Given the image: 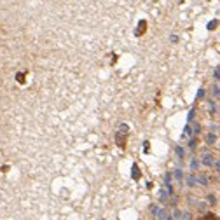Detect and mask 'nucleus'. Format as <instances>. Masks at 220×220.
<instances>
[{
	"mask_svg": "<svg viewBox=\"0 0 220 220\" xmlns=\"http://www.w3.org/2000/svg\"><path fill=\"white\" fill-rule=\"evenodd\" d=\"M213 162H215V156H213V154H210V152L203 154L201 164H204V166H213Z\"/></svg>",
	"mask_w": 220,
	"mask_h": 220,
	"instance_id": "1",
	"label": "nucleus"
},
{
	"mask_svg": "<svg viewBox=\"0 0 220 220\" xmlns=\"http://www.w3.org/2000/svg\"><path fill=\"white\" fill-rule=\"evenodd\" d=\"M196 183L201 185V187H206V185H208V178H206L204 175H198V177H196Z\"/></svg>",
	"mask_w": 220,
	"mask_h": 220,
	"instance_id": "2",
	"label": "nucleus"
},
{
	"mask_svg": "<svg viewBox=\"0 0 220 220\" xmlns=\"http://www.w3.org/2000/svg\"><path fill=\"white\" fill-rule=\"evenodd\" d=\"M185 183H187V187H196L198 183H196V175H189L187 178H185Z\"/></svg>",
	"mask_w": 220,
	"mask_h": 220,
	"instance_id": "3",
	"label": "nucleus"
},
{
	"mask_svg": "<svg viewBox=\"0 0 220 220\" xmlns=\"http://www.w3.org/2000/svg\"><path fill=\"white\" fill-rule=\"evenodd\" d=\"M168 198H170V190L168 189L159 190V201H168Z\"/></svg>",
	"mask_w": 220,
	"mask_h": 220,
	"instance_id": "4",
	"label": "nucleus"
},
{
	"mask_svg": "<svg viewBox=\"0 0 220 220\" xmlns=\"http://www.w3.org/2000/svg\"><path fill=\"white\" fill-rule=\"evenodd\" d=\"M215 141H217V136H215V133H210V135L206 136V143H208V145H213Z\"/></svg>",
	"mask_w": 220,
	"mask_h": 220,
	"instance_id": "5",
	"label": "nucleus"
},
{
	"mask_svg": "<svg viewBox=\"0 0 220 220\" xmlns=\"http://www.w3.org/2000/svg\"><path fill=\"white\" fill-rule=\"evenodd\" d=\"M211 94H213L215 98H219V96H220V86H217V84H215V86H211Z\"/></svg>",
	"mask_w": 220,
	"mask_h": 220,
	"instance_id": "6",
	"label": "nucleus"
},
{
	"mask_svg": "<svg viewBox=\"0 0 220 220\" xmlns=\"http://www.w3.org/2000/svg\"><path fill=\"white\" fill-rule=\"evenodd\" d=\"M173 177H175L178 182H183V173H182L180 170H175V171H173Z\"/></svg>",
	"mask_w": 220,
	"mask_h": 220,
	"instance_id": "7",
	"label": "nucleus"
},
{
	"mask_svg": "<svg viewBox=\"0 0 220 220\" xmlns=\"http://www.w3.org/2000/svg\"><path fill=\"white\" fill-rule=\"evenodd\" d=\"M175 152H177V156H178L180 159H183V156H185V150L182 149V147H177V149H175Z\"/></svg>",
	"mask_w": 220,
	"mask_h": 220,
	"instance_id": "8",
	"label": "nucleus"
},
{
	"mask_svg": "<svg viewBox=\"0 0 220 220\" xmlns=\"http://www.w3.org/2000/svg\"><path fill=\"white\" fill-rule=\"evenodd\" d=\"M192 133H194V131H192V128H190V124H187V126H185V136L189 138V136H192Z\"/></svg>",
	"mask_w": 220,
	"mask_h": 220,
	"instance_id": "9",
	"label": "nucleus"
},
{
	"mask_svg": "<svg viewBox=\"0 0 220 220\" xmlns=\"http://www.w3.org/2000/svg\"><path fill=\"white\" fill-rule=\"evenodd\" d=\"M199 166H201V161H198V159H194L190 162V168H192V170H196V168H199Z\"/></svg>",
	"mask_w": 220,
	"mask_h": 220,
	"instance_id": "10",
	"label": "nucleus"
},
{
	"mask_svg": "<svg viewBox=\"0 0 220 220\" xmlns=\"http://www.w3.org/2000/svg\"><path fill=\"white\" fill-rule=\"evenodd\" d=\"M213 77H215V79H220V65L217 67V68H215V73H213Z\"/></svg>",
	"mask_w": 220,
	"mask_h": 220,
	"instance_id": "11",
	"label": "nucleus"
},
{
	"mask_svg": "<svg viewBox=\"0 0 220 220\" xmlns=\"http://www.w3.org/2000/svg\"><path fill=\"white\" fill-rule=\"evenodd\" d=\"M206 199H208V203H210V204H215V196H213V194H210Z\"/></svg>",
	"mask_w": 220,
	"mask_h": 220,
	"instance_id": "12",
	"label": "nucleus"
},
{
	"mask_svg": "<svg viewBox=\"0 0 220 220\" xmlns=\"http://www.w3.org/2000/svg\"><path fill=\"white\" fill-rule=\"evenodd\" d=\"M198 208H199L201 211H204V210H206V204H204V203H199V204H198Z\"/></svg>",
	"mask_w": 220,
	"mask_h": 220,
	"instance_id": "13",
	"label": "nucleus"
},
{
	"mask_svg": "<svg viewBox=\"0 0 220 220\" xmlns=\"http://www.w3.org/2000/svg\"><path fill=\"white\" fill-rule=\"evenodd\" d=\"M213 164H215V168H217V171H219V173H220V161H217V159H215V162H213Z\"/></svg>",
	"mask_w": 220,
	"mask_h": 220,
	"instance_id": "14",
	"label": "nucleus"
},
{
	"mask_svg": "<svg viewBox=\"0 0 220 220\" xmlns=\"http://www.w3.org/2000/svg\"><path fill=\"white\" fill-rule=\"evenodd\" d=\"M210 129L213 131V133H217V131H219V126H217V124H213V126H210Z\"/></svg>",
	"mask_w": 220,
	"mask_h": 220,
	"instance_id": "15",
	"label": "nucleus"
}]
</instances>
